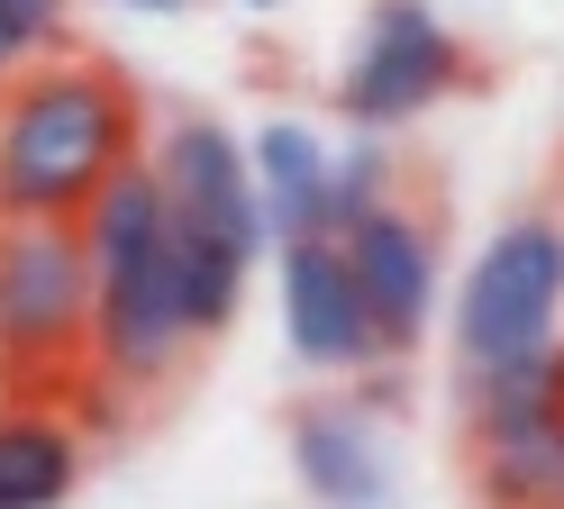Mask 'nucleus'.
<instances>
[{
	"instance_id": "obj_1",
	"label": "nucleus",
	"mask_w": 564,
	"mask_h": 509,
	"mask_svg": "<svg viewBox=\"0 0 564 509\" xmlns=\"http://www.w3.org/2000/svg\"><path fill=\"white\" fill-rule=\"evenodd\" d=\"M137 91L100 55L28 64L0 91V228H83V209L137 164Z\"/></svg>"
},
{
	"instance_id": "obj_2",
	"label": "nucleus",
	"mask_w": 564,
	"mask_h": 509,
	"mask_svg": "<svg viewBox=\"0 0 564 509\" xmlns=\"http://www.w3.org/2000/svg\"><path fill=\"white\" fill-rule=\"evenodd\" d=\"M83 246H91V355L119 391H155L183 364L192 327H183V237L155 192V164L137 155L110 192L83 209Z\"/></svg>"
},
{
	"instance_id": "obj_3",
	"label": "nucleus",
	"mask_w": 564,
	"mask_h": 509,
	"mask_svg": "<svg viewBox=\"0 0 564 509\" xmlns=\"http://www.w3.org/2000/svg\"><path fill=\"white\" fill-rule=\"evenodd\" d=\"M555 310H564V218L528 209L474 254L465 291H455V346L474 373H491L510 355L555 346Z\"/></svg>"
},
{
	"instance_id": "obj_4",
	"label": "nucleus",
	"mask_w": 564,
	"mask_h": 509,
	"mask_svg": "<svg viewBox=\"0 0 564 509\" xmlns=\"http://www.w3.org/2000/svg\"><path fill=\"white\" fill-rule=\"evenodd\" d=\"M91 346V246L83 228H0V364L64 373Z\"/></svg>"
},
{
	"instance_id": "obj_5",
	"label": "nucleus",
	"mask_w": 564,
	"mask_h": 509,
	"mask_svg": "<svg viewBox=\"0 0 564 509\" xmlns=\"http://www.w3.org/2000/svg\"><path fill=\"white\" fill-rule=\"evenodd\" d=\"M455 73H465V46H455V28L429 10V0H373V19L356 36V55H346V119H356L365 137L419 119L429 100L455 91Z\"/></svg>"
},
{
	"instance_id": "obj_6",
	"label": "nucleus",
	"mask_w": 564,
	"mask_h": 509,
	"mask_svg": "<svg viewBox=\"0 0 564 509\" xmlns=\"http://www.w3.org/2000/svg\"><path fill=\"white\" fill-rule=\"evenodd\" d=\"M155 192L173 209V228L209 254H237L256 264L264 254V209H256V173H246V145L228 137V119H173L155 137Z\"/></svg>"
},
{
	"instance_id": "obj_7",
	"label": "nucleus",
	"mask_w": 564,
	"mask_h": 509,
	"mask_svg": "<svg viewBox=\"0 0 564 509\" xmlns=\"http://www.w3.org/2000/svg\"><path fill=\"white\" fill-rule=\"evenodd\" d=\"M337 246H346V273H356L373 355H410L429 337V318H437V246H429V228L401 201H382L356 228H337Z\"/></svg>"
},
{
	"instance_id": "obj_8",
	"label": "nucleus",
	"mask_w": 564,
	"mask_h": 509,
	"mask_svg": "<svg viewBox=\"0 0 564 509\" xmlns=\"http://www.w3.org/2000/svg\"><path fill=\"white\" fill-rule=\"evenodd\" d=\"M282 337L301 364H356L373 355V327L356 301V273H346L337 237H292L282 246Z\"/></svg>"
},
{
	"instance_id": "obj_9",
	"label": "nucleus",
	"mask_w": 564,
	"mask_h": 509,
	"mask_svg": "<svg viewBox=\"0 0 564 509\" xmlns=\"http://www.w3.org/2000/svg\"><path fill=\"white\" fill-rule=\"evenodd\" d=\"M292 473L328 509H382L392 500V446H382V427L365 410H337V400L292 419Z\"/></svg>"
},
{
	"instance_id": "obj_10",
	"label": "nucleus",
	"mask_w": 564,
	"mask_h": 509,
	"mask_svg": "<svg viewBox=\"0 0 564 509\" xmlns=\"http://www.w3.org/2000/svg\"><path fill=\"white\" fill-rule=\"evenodd\" d=\"M246 173H256V209H264V237H273V246H292V237H337V218H328V145L310 137L301 119L256 128Z\"/></svg>"
},
{
	"instance_id": "obj_11",
	"label": "nucleus",
	"mask_w": 564,
	"mask_h": 509,
	"mask_svg": "<svg viewBox=\"0 0 564 509\" xmlns=\"http://www.w3.org/2000/svg\"><path fill=\"white\" fill-rule=\"evenodd\" d=\"M83 483V436L55 410L10 400L0 410V509H64Z\"/></svg>"
},
{
	"instance_id": "obj_12",
	"label": "nucleus",
	"mask_w": 564,
	"mask_h": 509,
	"mask_svg": "<svg viewBox=\"0 0 564 509\" xmlns=\"http://www.w3.org/2000/svg\"><path fill=\"white\" fill-rule=\"evenodd\" d=\"M474 483H482L491 509H564V419H546V427H510V436H482Z\"/></svg>"
},
{
	"instance_id": "obj_13",
	"label": "nucleus",
	"mask_w": 564,
	"mask_h": 509,
	"mask_svg": "<svg viewBox=\"0 0 564 509\" xmlns=\"http://www.w3.org/2000/svg\"><path fill=\"white\" fill-rule=\"evenodd\" d=\"M546 419H564V346L474 373V436H510V427H546Z\"/></svg>"
},
{
	"instance_id": "obj_14",
	"label": "nucleus",
	"mask_w": 564,
	"mask_h": 509,
	"mask_svg": "<svg viewBox=\"0 0 564 509\" xmlns=\"http://www.w3.org/2000/svg\"><path fill=\"white\" fill-rule=\"evenodd\" d=\"M392 201V145L382 137H356L346 155H328V218L337 228H356L365 209H382Z\"/></svg>"
},
{
	"instance_id": "obj_15",
	"label": "nucleus",
	"mask_w": 564,
	"mask_h": 509,
	"mask_svg": "<svg viewBox=\"0 0 564 509\" xmlns=\"http://www.w3.org/2000/svg\"><path fill=\"white\" fill-rule=\"evenodd\" d=\"M0 28H19L28 36V46H55V36H64V0H0Z\"/></svg>"
},
{
	"instance_id": "obj_16",
	"label": "nucleus",
	"mask_w": 564,
	"mask_h": 509,
	"mask_svg": "<svg viewBox=\"0 0 564 509\" xmlns=\"http://www.w3.org/2000/svg\"><path fill=\"white\" fill-rule=\"evenodd\" d=\"M28 64H37V46H28V36L19 28H0V83H19V73Z\"/></svg>"
},
{
	"instance_id": "obj_17",
	"label": "nucleus",
	"mask_w": 564,
	"mask_h": 509,
	"mask_svg": "<svg viewBox=\"0 0 564 509\" xmlns=\"http://www.w3.org/2000/svg\"><path fill=\"white\" fill-rule=\"evenodd\" d=\"M128 10H155V19H173V10H192V0H128Z\"/></svg>"
},
{
	"instance_id": "obj_18",
	"label": "nucleus",
	"mask_w": 564,
	"mask_h": 509,
	"mask_svg": "<svg viewBox=\"0 0 564 509\" xmlns=\"http://www.w3.org/2000/svg\"><path fill=\"white\" fill-rule=\"evenodd\" d=\"M246 10H273V0H246Z\"/></svg>"
}]
</instances>
